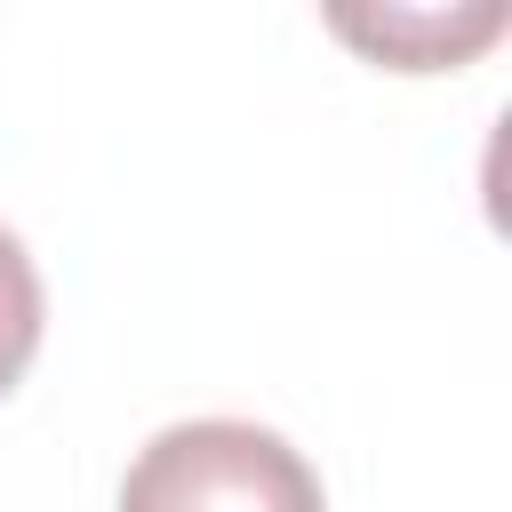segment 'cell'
<instances>
[{"mask_svg": "<svg viewBox=\"0 0 512 512\" xmlns=\"http://www.w3.org/2000/svg\"><path fill=\"white\" fill-rule=\"evenodd\" d=\"M328 24L400 64V72H440V64H464L472 48H488L504 32V0H472V8H328Z\"/></svg>", "mask_w": 512, "mask_h": 512, "instance_id": "obj_2", "label": "cell"}, {"mask_svg": "<svg viewBox=\"0 0 512 512\" xmlns=\"http://www.w3.org/2000/svg\"><path fill=\"white\" fill-rule=\"evenodd\" d=\"M40 272H32V256H24V240L0 224V392L32 368V352H40Z\"/></svg>", "mask_w": 512, "mask_h": 512, "instance_id": "obj_3", "label": "cell"}, {"mask_svg": "<svg viewBox=\"0 0 512 512\" xmlns=\"http://www.w3.org/2000/svg\"><path fill=\"white\" fill-rule=\"evenodd\" d=\"M120 512H328L320 472L264 424L192 416L136 448Z\"/></svg>", "mask_w": 512, "mask_h": 512, "instance_id": "obj_1", "label": "cell"}]
</instances>
